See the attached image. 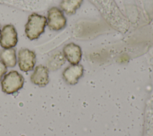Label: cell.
I'll use <instances>...</instances> for the list:
<instances>
[{
	"label": "cell",
	"instance_id": "cell-9",
	"mask_svg": "<svg viewBox=\"0 0 153 136\" xmlns=\"http://www.w3.org/2000/svg\"><path fill=\"white\" fill-rule=\"evenodd\" d=\"M0 58L7 67H14L16 65L17 57L16 50L13 48L2 50L0 53Z\"/></svg>",
	"mask_w": 153,
	"mask_h": 136
},
{
	"label": "cell",
	"instance_id": "cell-11",
	"mask_svg": "<svg viewBox=\"0 0 153 136\" xmlns=\"http://www.w3.org/2000/svg\"><path fill=\"white\" fill-rule=\"evenodd\" d=\"M64 56L60 52H57L52 55L47 62V68L51 70H54L59 67L65 63Z\"/></svg>",
	"mask_w": 153,
	"mask_h": 136
},
{
	"label": "cell",
	"instance_id": "cell-6",
	"mask_svg": "<svg viewBox=\"0 0 153 136\" xmlns=\"http://www.w3.org/2000/svg\"><path fill=\"white\" fill-rule=\"evenodd\" d=\"M48 72V69L46 66L38 65L30 76L31 82L39 87L46 86L49 82Z\"/></svg>",
	"mask_w": 153,
	"mask_h": 136
},
{
	"label": "cell",
	"instance_id": "cell-13",
	"mask_svg": "<svg viewBox=\"0 0 153 136\" xmlns=\"http://www.w3.org/2000/svg\"><path fill=\"white\" fill-rule=\"evenodd\" d=\"M1 25H0V35H1Z\"/></svg>",
	"mask_w": 153,
	"mask_h": 136
},
{
	"label": "cell",
	"instance_id": "cell-7",
	"mask_svg": "<svg viewBox=\"0 0 153 136\" xmlns=\"http://www.w3.org/2000/svg\"><path fill=\"white\" fill-rule=\"evenodd\" d=\"M63 54L66 58L73 64H76L81 59V52L79 46L74 43H70L63 48Z\"/></svg>",
	"mask_w": 153,
	"mask_h": 136
},
{
	"label": "cell",
	"instance_id": "cell-12",
	"mask_svg": "<svg viewBox=\"0 0 153 136\" xmlns=\"http://www.w3.org/2000/svg\"><path fill=\"white\" fill-rule=\"evenodd\" d=\"M7 72V67L6 65L1 60L0 61V81L2 79L4 76Z\"/></svg>",
	"mask_w": 153,
	"mask_h": 136
},
{
	"label": "cell",
	"instance_id": "cell-5",
	"mask_svg": "<svg viewBox=\"0 0 153 136\" xmlns=\"http://www.w3.org/2000/svg\"><path fill=\"white\" fill-rule=\"evenodd\" d=\"M36 64V54L27 48H22L18 53V65L20 70L27 72L33 69Z\"/></svg>",
	"mask_w": 153,
	"mask_h": 136
},
{
	"label": "cell",
	"instance_id": "cell-8",
	"mask_svg": "<svg viewBox=\"0 0 153 136\" xmlns=\"http://www.w3.org/2000/svg\"><path fill=\"white\" fill-rule=\"evenodd\" d=\"M82 73V67L81 66L74 65L67 67L63 72V76L66 82L74 84L76 82L77 79Z\"/></svg>",
	"mask_w": 153,
	"mask_h": 136
},
{
	"label": "cell",
	"instance_id": "cell-1",
	"mask_svg": "<svg viewBox=\"0 0 153 136\" xmlns=\"http://www.w3.org/2000/svg\"><path fill=\"white\" fill-rule=\"evenodd\" d=\"M47 25V18L36 13H32L28 17L25 25V34L32 41L38 39L44 32Z\"/></svg>",
	"mask_w": 153,
	"mask_h": 136
},
{
	"label": "cell",
	"instance_id": "cell-2",
	"mask_svg": "<svg viewBox=\"0 0 153 136\" xmlns=\"http://www.w3.org/2000/svg\"><path fill=\"white\" fill-rule=\"evenodd\" d=\"M24 82L25 79L22 74L16 70H11L1 79V89L7 94H13L23 88Z\"/></svg>",
	"mask_w": 153,
	"mask_h": 136
},
{
	"label": "cell",
	"instance_id": "cell-3",
	"mask_svg": "<svg viewBox=\"0 0 153 136\" xmlns=\"http://www.w3.org/2000/svg\"><path fill=\"white\" fill-rule=\"evenodd\" d=\"M47 24L52 30H60L66 25V19L63 11L57 7L51 8L47 13Z\"/></svg>",
	"mask_w": 153,
	"mask_h": 136
},
{
	"label": "cell",
	"instance_id": "cell-4",
	"mask_svg": "<svg viewBox=\"0 0 153 136\" xmlns=\"http://www.w3.org/2000/svg\"><path fill=\"white\" fill-rule=\"evenodd\" d=\"M18 42L17 33L13 24L5 25L1 32L0 45L4 49L14 47Z\"/></svg>",
	"mask_w": 153,
	"mask_h": 136
},
{
	"label": "cell",
	"instance_id": "cell-10",
	"mask_svg": "<svg viewBox=\"0 0 153 136\" xmlns=\"http://www.w3.org/2000/svg\"><path fill=\"white\" fill-rule=\"evenodd\" d=\"M83 0H62L60 7L62 11L66 14L72 15L75 13L82 4Z\"/></svg>",
	"mask_w": 153,
	"mask_h": 136
}]
</instances>
